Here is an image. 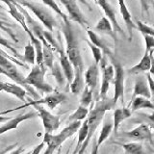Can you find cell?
<instances>
[{
	"mask_svg": "<svg viewBox=\"0 0 154 154\" xmlns=\"http://www.w3.org/2000/svg\"><path fill=\"white\" fill-rule=\"evenodd\" d=\"M0 74H3V75H5V71H4V69H2L1 66H0Z\"/></svg>",
	"mask_w": 154,
	"mask_h": 154,
	"instance_id": "cell-46",
	"label": "cell"
},
{
	"mask_svg": "<svg viewBox=\"0 0 154 154\" xmlns=\"http://www.w3.org/2000/svg\"><path fill=\"white\" fill-rule=\"evenodd\" d=\"M58 52H59V54H60V57H59L60 65L62 66L63 71H64V73H65L67 83L69 85L72 82V80H73V77H74V66L71 64L69 58L67 57L66 53L64 50L63 46H61V48Z\"/></svg>",
	"mask_w": 154,
	"mask_h": 154,
	"instance_id": "cell-15",
	"label": "cell"
},
{
	"mask_svg": "<svg viewBox=\"0 0 154 154\" xmlns=\"http://www.w3.org/2000/svg\"><path fill=\"white\" fill-rule=\"evenodd\" d=\"M112 131H114V123L112 122H104L102 128H101L100 131V135L97 139V142H96V146L94 147V149L93 150V153H97L99 146L102 144L106 140L108 139V137L111 135Z\"/></svg>",
	"mask_w": 154,
	"mask_h": 154,
	"instance_id": "cell-26",
	"label": "cell"
},
{
	"mask_svg": "<svg viewBox=\"0 0 154 154\" xmlns=\"http://www.w3.org/2000/svg\"><path fill=\"white\" fill-rule=\"evenodd\" d=\"M66 95L64 93H51L48 95H46L45 98L42 99H38L35 101H30V102H27L26 104H24L21 106V108L27 107V106H33L35 104H45L46 105L48 108L51 110H54L58 105L64 102L65 100H66Z\"/></svg>",
	"mask_w": 154,
	"mask_h": 154,
	"instance_id": "cell-11",
	"label": "cell"
},
{
	"mask_svg": "<svg viewBox=\"0 0 154 154\" xmlns=\"http://www.w3.org/2000/svg\"><path fill=\"white\" fill-rule=\"evenodd\" d=\"M89 109L88 107H85L83 105H79L78 108L76 109V111L74 113H72L69 118V122H74V120H83V119H86V118L88 117L89 115Z\"/></svg>",
	"mask_w": 154,
	"mask_h": 154,
	"instance_id": "cell-30",
	"label": "cell"
},
{
	"mask_svg": "<svg viewBox=\"0 0 154 154\" xmlns=\"http://www.w3.org/2000/svg\"><path fill=\"white\" fill-rule=\"evenodd\" d=\"M46 146V143L45 142V141H42L38 146H37L36 147H35V149L34 150H32V153L33 154H37V153H40L41 151H42V149L45 147Z\"/></svg>",
	"mask_w": 154,
	"mask_h": 154,
	"instance_id": "cell-43",
	"label": "cell"
},
{
	"mask_svg": "<svg viewBox=\"0 0 154 154\" xmlns=\"http://www.w3.org/2000/svg\"><path fill=\"white\" fill-rule=\"evenodd\" d=\"M89 133V125H88V120L85 119V122L81 124L80 128L78 129V141H77V144L75 147L74 153H78L79 149L82 146V143L85 142V140L88 137Z\"/></svg>",
	"mask_w": 154,
	"mask_h": 154,
	"instance_id": "cell-28",
	"label": "cell"
},
{
	"mask_svg": "<svg viewBox=\"0 0 154 154\" xmlns=\"http://www.w3.org/2000/svg\"><path fill=\"white\" fill-rule=\"evenodd\" d=\"M46 69L45 65H34L30 73L25 77V82L42 94H51L53 88L45 80Z\"/></svg>",
	"mask_w": 154,
	"mask_h": 154,
	"instance_id": "cell-5",
	"label": "cell"
},
{
	"mask_svg": "<svg viewBox=\"0 0 154 154\" xmlns=\"http://www.w3.org/2000/svg\"><path fill=\"white\" fill-rule=\"evenodd\" d=\"M2 115H3L2 113H0V123H4L5 122H7L8 119H11L10 117H3Z\"/></svg>",
	"mask_w": 154,
	"mask_h": 154,
	"instance_id": "cell-45",
	"label": "cell"
},
{
	"mask_svg": "<svg viewBox=\"0 0 154 154\" xmlns=\"http://www.w3.org/2000/svg\"><path fill=\"white\" fill-rule=\"evenodd\" d=\"M94 2L96 3V2H97V0H94Z\"/></svg>",
	"mask_w": 154,
	"mask_h": 154,
	"instance_id": "cell-47",
	"label": "cell"
},
{
	"mask_svg": "<svg viewBox=\"0 0 154 154\" xmlns=\"http://www.w3.org/2000/svg\"><path fill=\"white\" fill-rule=\"evenodd\" d=\"M0 29L3 30L4 32H6L8 35L13 38L14 42H18L16 33L14 32L13 28H12V24L11 23H9L7 21H4V20H1V19H0Z\"/></svg>",
	"mask_w": 154,
	"mask_h": 154,
	"instance_id": "cell-35",
	"label": "cell"
},
{
	"mask_svg": "<svg viewBox=\"0 0 154 154\" xmlns=\"http://www.w3.org/2000/svg\"><path fill=\"white\" fill-rule=\"evenodd\" d=\"M122 148L124 149V152L127 154H142L143 153V147L141 143L132 142L128 143L122 144Z\"/></svg>",
	"mask_w": 154,
	"mask_h": 154,
	"instance_id": "cell-29",
	"label": "cell"
},
{
	"mask_svg": "<svg viewBox=\"0 0 154 154\" xmlns=\"http://www.w3.org/2000/svg\"><path fill=\"white\" fill-rule=\"evenodd\" d=\"M81 120H74L70 122V123L65 127L62 131L57 135H52V133H45L43 136V141L46 143V150L45 151V154L53 153L58 147H60L67 139L78 132V129L81 126Z\"/></svg>",
	"mask_w": 154,
	"mask_h": 154,
	"instance_id": "cell-4",
	"label": "cell"
},
{
	"mask_svg": "<svg viewBox=\"0 0 154 154\" xmlns=\"http://www.w3.org/2000/svg\"><path fill=\"white\" fill-rule=\"evenodd\" d=\"M137 29L141 32L143 35H149V36H153L154 37V28L150 27L146 25V24H144L143 22L138 20L137 21Z\"/></svg>",
	"mask_w": 154,
	"mask_h": 154,
	"instance_id": "cell-37",
	"label": "cell"
},
{
	"mask_svg": "<svg viewBox=\"0 0 154 154\" xmlns=\"http://www.w3.org/2000/svg\"><path fill=\"white\" fill-rule=\"evenodd\" d=\"M0 45H2L4 47H6L7 49H9L13 53V56L17 58V59H21V57H20V55H19V53L17 52V50L8 42V40H6L5 38H3L1 35H0Z\"/></svg>",
	"mask_w": 154,
	"mask_h": 154,
	"instance_id": "cell-38",
	"label": "cell"
},
{
	"mask_svg": "<svg viewBox=\"0 0 154 154\" xmlns=\"http://www.w3.org/2000/svg\"><path fill=\"white\" fill-rule=\"evenodd\" d=\"M98 74H99L98 64H96L95 62L93 65H91L88 67V69L85 71V74H84L85 83L87 86L90 87V89L93 91L96 89V87H97Z\"/></svg>",
	"mask_w": 154,
	"mask_h": 154,
	"instance_id": "cell-17",
	"label": "cell"
},
{
	"mask_svg": "<svg viewBox=\"0 0 154 154\" xmlns=\"http://www.w3.org/2000/svg\"><path fill=\"white\" fill-rule=\"evenodd\" d=\"M111 60H112V65L114 66L115 69V76H114V97L113 100L114 102L117 104L119 99L122 100V102L123 103L124 101V69L122 66V64L116 60L115 58L112 56L111 57Z\"/></svg>",
	"mask_w": 154,
	"mask_h": 154,
	"instance_id": "cell-7",
	"label": "cell"
},
{
	"mask_svg": "<svg viewBox=\"0 0 154 154\" xmlns=\"http://www.w3.org/2000/svg\"><path fill=\"white\" fill-rule=\"evenodd\" d=\"M144 96V97L150 98L151 97V91L149 89V85L147 82V78H138L135 82L134 85V91L132 94V98L136 97V96Z\"/></svg>",
	"mask_w": 154,
	"mask_h": 154,
	"instance_id": "cell-20",
	"label": "cell"
},
{
	"mask_svg": "<svg viewBox=\"0 0 154 154\" xmlns=\"http://www.w3.org/2000/svg\"><path fill=\"white\" fill-rule=\"evenodd\" d=\"M87 35H88V37L90 38V42L91 43H94L95 46L99 47L100 49L105 53V55H108L110 57L113 56L112 52H111V50H110V48L108 47V45H106L105 41L102 40V38H101L95 32L91 31V30H87Z\"/></svg>",
	"mask_w": 154,
	"mask_h": 154,
	"instance_id": "cell-25",
	"label": "cell"
},
{
	"mask_svg": "<svg viewBox=\"0 0 154 154\" xmlns=\"http://www.w3.org/2000/svg\"><path fill=\"white\" fill-rule=\"evenodd\" d=\"M43 64H45L47 67H51L53 66L54 64V55H53V49L51 47H46L43 46Z\"/></svg>",
	"mask_w": 154,
	"mask_h": 154,
	"instance_id": "cell-33",
	"label": "cell"
},
{
	"mask_svg": "<svg viewBox=\"0 0 154 154\" xmlns=\"http://www.w3.org/2000/svg\"><path fill=\"white\" fill-rule=\"evenodd\" d=\"M146 78H147V82H148V85H149V89H150V91H151V95L154 96V80L151 77L150 73H148L146 75Z\"/></svg>",
	"mask_w": 154,
	"mask_h": 154,
	"instance_id": "cell-42",
	"label": "cell"
},
{
	"mask_svg": "<svg viewBox=\"0 0 154 154\" xmlns=\"http://www.w3.org/2000/svg\"><path fill=\"white\" fill-rule=\"evenodd\" d=\"M132 116V111L128 107H122V108H117L114 111V133L118 135V130L119 128V125L123 120L129 119Z\"/></svg>",
	"mask_w": 154,
	"mask_h": 154,
	"instance_id": "cell-18",
	"label": "cell"
},
{
	"mask_svg": "<svg viewBox=\"0 0 154 154\" xmlns=\"http://www.w3.org/2000/svg\"><path fill=\"white\" fill-rule=\"evenodd\" d=\"M115 106H116V103L114 102L113 98H108L107 96L104 98L98 97V99L96 100L94 108L90 111L88 117H87V120H88V125H89L88 137L85 140V142L82 143L78 153L81 154L86 151V149L90 143V141L94 135L96 129H97V127L100 125L101 122H102L106 112L109 110H112Z\"/></svg>",
	"mask_w": 154,
	"mask_h": 154,
	"instance_id": "cell-2",
	"label": "cell"
},
{
	"mask_svg": "<svg viewBox=\"0 0 154 154\" xmlns=\"http://www.w3.org/2000/svg\"><path fill=\"white\" fill-rule=\"evenodd\" d=\"M130 106H131L130 109H131L132 113L136 112L138 110H141V109L154 110V104L152 103V101H150V98L144 97V96H140V95L131 99Z\"/></svg>",
	"mask_w": 154,
	"mask_h": 154,
	"instance_id": "cell-23",
	"label": "cell"
},
{
	"mask_svg": "<svg viewBox=\"0 0 154 154\" xmlns=\"http://www.w3.org/2000/svg\"><path fill=\"white\" fill-rule=\"evenodd\" d=\"M0 91H6V93L10 94H13L19 100H21L22 102H25V96L27 94H26L27 91L23 87L19 86L17 83L11 84V83H7V82L0 81Z\"/></svg>",
	"mask_w": 154,
	"mask_h": 154,
	"instance_id": "cell-16",
	"label": "cell"
},
{
	"mask_svg": "<svg viewBox=\"0 0 154 154\" xmlns=\"http://www.w3.org/2000/svg\"><path fill=\"white\" fill-rule=\"evenodd\" d=\"M86 83H85V78L83 76V69H74V77L73 80L69 84L70 91L74 94H80L82 90L84 89Z\"/></svg>",
	"mask_w": 154,
	"mask_h": 154,
	"instance_id": "cell-22",
	"label": "cell"
},
{
	"mask_svg": "<svg viewBox=\"0 0 154 154\" xmlns=\"http://www.w3.org/2000/svg\"><path fill=\"white\" fill-rule=\"evenodd\" d=\"M88 45L90 47V49L91 50V53H93V57L94 59V62L96 64H100L101 60L103 59V55H102V50L100 49L99 47L95 46L94 43H91V42H88Z\"/></svg>",
	"mask_w": 154,
	"mask_h": 154,
	"instance_id": "cell-36",
	"label": "cell"
},
{
	"mask_svg": "<svg viewBox=\"0 0 154 154\" xmlns=\"http://www.w3.org/2000/svg\"><path fill=\"white\" fill-rule=\"evenodd\" d=\"M102 81H101L100 91H99V98H104L107 96V93L109 91L110 85L114 80L115 76V69L113 65H106L102 64Z\"/></svg>",
	"mask_w": 154,
	"mask_h": 154,
	"instance_id": "cell-12",
	"label": "cell"
},
{
	"mask_svg": "<svg viewBox=\"0 0 154 154\" xmlns=\"http://www.w3.org/2000/svg\"><path fill=\"white\" fill-rule=\"evenodd\" d=\"M16 2L20 4L23 7L28 8L31 12H33V14H35L38 19H40L41 22L46 27L48 31L53 32V29L57 25V22L55 20L54 17L49 13L48 10H46L45 7H42L40 4L27 1V0H16Z\"/></svg>",
	"mask_w": 154,
	"mask_h": 154,
	"instance_id": "cell-6",
	"label": "cell"
},
{
	"mask_svg": "<svg viewBox=\"0 0 154 154\" xmlns=\"http://www.w3.org/2000/svg\"><path fill=\"white\" fill-rule=\"evenodd\" d=\"M141 1L142 11L143 13H148V9L151 6L154 7V0H140Z\"/></svg>",
	"mask_w": 154,
	"mask_h": 154,
	"instance_id": "cell-40",
	"label": "cell"
},
{
	"mask_svg": "<svg viewBox=\"0 0 154 154\" xmlns=\"http://www.w3.org/2000/svg\"><path fill=\"white\" fill-rule=\"evenodd\" d=\"M16 63L17 65L28 69V66L26 64H24V62L22 63L21 61H19L17 58L14 56L9 55L8 53H6L4 50H2L0 48V66L2 67L5 71V75L8 76L9 78H11L13 81L16 82L17 84L19 86L23 87L24 89L27 91L28 94H30V95L34 99L38 100V95L37 94V91L34 90V87L28 85L25 82V77L22 75V73L17 69V67L16 65L14 64Z\"/></svg>",
	"mask_w": 154,
	"mask_h": 154,
	"instance_id": "cell-1",
	"label": "cell"
},
{
	"mask_svg": "<svg viewBox=\"0 0 154 154\" xmlns=\"http://www.w3.org/2000/svg\"><path fill=\"white\" fill-rule=\"evenodd\" d=\"M37 109V112L38 114V117L41 118L43 128L46 133H52L56 131L60 126V117L59 116L51 114L49 111L45 109L41 106V104L33 105Z\"/></svg>",
	"mask_w": 154,
	"mask_h": 154,
	"instance_id": "cell-8",
	"label": "cell"
},
{
	"mask_svg": "<svg viewBox=\"0 0 154 154\" xmlns=\"http://www.w3.org/2000/svg\"><path fill=\"white\" fill-rule=\"evenodd\" d=\"M51 70H52V75L54 76V78L56 79L57 83L60 86L64 85L66 78L65 76L64 71H63V69H62L61 65H59L58 63H54V64H53V66L51 67Z\"/></svg>",
	"mask_w": 154,
	"mask_h": 154,
	"instance_id": "cell-31",
	"label": "cell"
},
{
	"mask_svg": "<svg viewBox=\"0 0 154 154\" xmlns=\"http://www.w3.org/2000/svg\"><path fill=\"white\" fill-rule=\"evenodd\" d=\"M24 63H27L29 65H35L36 63V48L32 42H29L24 47V54L22 57Z\"/></svg>",
	"mask_w": 154,
	"mask_h": 154,
	"instance_id": "cell-27",
	"label": "cell"
},
{
	"mask_svg": "<svg viewBox=\"0 0 154 154\" xmlns=\"http://www.w3.org/2000/svg\"><path fill=\"white\" fill-rule=\"evenodd\" d=\"M96 4H98L101 7V9L103 10L105 13V16L109 18V20L111 21L114 28V31L117 33H122V35H124V32L122 30V28L120 27V25L119 24L118 20H117V17H116V12L113 8V6L109 3L108 0H97Z\"/></svg>",
	"mask_w": 154,
	"mask_h": 154,
	"instance_id": "cell-14",
	"label": "cell"
},
{
	"mask_svg": "<svg viewBox=\"0 0 154 154\" xmlns=\"http://www.w3.org/2000/svg\"><path fill=\"white\" fill-rule=\"evenodd\" d=\"M93 93L94 91L90 89V87L85 85L83 89V93H82L81 99H80V104L85 106V107L90 106L91 104V101H93Z\"/></svg>",
	"mask_w": 154,
	"mask_h": 154,
	"instance_id": "cell-32",
	"label": "cell"
},
{
	"mask_svg": "<svg viewBox=\"0 0 154 154\" xmlns=\"http://www.w3.org/2000/svg\"><path fill=\"white\" fill-rule=\"evenodd\" d=\"M154 50H150L149 51V54H150V58H151V66H150V69H149V73L151 75H154Z\"/></svg>",
	"mask_w": 154,
	"mask_h": 154,
	"instance_id": "cell-44",
	"label": "cell"
},
{
	"mask_svg": "<svg viewBox=\"0 0 154 154\" xmlns=\"http://www.w3.org/2000/svg\"><path fill=\"white\" fill-rule=\"evenodd\" d=\"M140 116L147 120V124L151 127V129H154V112L152 114H141Z\"/></svg>",
	"mask_w": 154,
	"mask_h": 154,
	"instance_id": "cell-41",
	"label": "cell"
},
{
	"mask_svg": "<svg viewBox=\"0 0 154 154\" xmlns=\"http://www.w3.org/2000/svg\"><path fill=\"white\" fill-rule=\"evenodd\" d=\"M94 30L99 33L109 35L113 38H116V35H115L116 32L114 31L112 23H111V21L109 20V18L107 17H102L99 19L97 24H96L94 27Z\"/></svg>",
	"mask_w": 154,
	"mask_h": 154,
	"instance_id": "cell-24",
	"label": "cell"
},
{
	"mask_svg": "<svg viewBox=\"0 0 154 154\" xmlns=\"http://www.w3.org/2000/svg\"><path fill=\"white\" fill-rule=\"evenodd\" d=\"M36 116H38V112H29L26 114H21V115L16 116L14 118H11L10 119H8L7 122H5L2 126H0V136H1L2 134L10 131V130L17 129L18 125L22 122L35 118Z\"/></svg>",
	"mask_w": 154,
	"mask_h": 154,
	"instance_id": "cell-13",
	"label": "cell"
},
{
	"mask_svg": "<svg viewBox=\"0 0 154 154\" xmlns=\"http://www.w3.org/2000/svg\"><path fill=\"white\" fill-rule=\"evenodd\" d=\"M62 31L65 36L66 43V53L67 57L69 58L71 64L73 65L74 69H83V59H82L79 43H78V41H77L75 31H74L73 27H72V25L70 24L69 19L63 22Z\"/></svg>",
	"mask_w": 154,
	"mask_h": 154,
	"instance_id": "cell-3",
	"label": "cell"
},
{
	"mask_svg": "<svg viewBox=\"0 0 154 154\" xmlns=\"http://www.w3.org/2000/svg\"><path fill=\"white\" fill-rule=\"evenodd\" d=\"M144 42H146V51L149 52L150 50H154V37L149 35H143Z\"/></svg>",
	"mask_w": 154,
	"mask_h": 154,
	"instance_id": "cell-39",
	"label": "cell"
},
{
	"mask_svg": "<svg viewBox=\"0 0 154 154\" xmlns=\"http://www.w3.org/2000/svg\"><path fill=\"white\" fill-rule=\"evenodd\" d=\"M119 1V9H120V14H122V18L126 24L127 30H128V35H129V41L132 40L133 37V29L137 28L136 24H134L133 20H132V17L131 14L128 11L126 4H125L124 0H118Z\"/></svg>",
	"mask_w": 154,
	"mask_h": 154,
	"instance_id": "cell-19",
	"label": "cell"
},
{
	"mask_svg": "<svg viewBox=\"0 0 154 154\" xmlns=\"http://www.w3.org/2000/svg\"><path fill=\"white\" fill-rule=\"evenodd\" d=\"M151 66V58L150 54L147 51H144V55L141 59L136 66H132L131 69H128V73L130 74H139L142 72H146L149 71Z\"/></svg>",
	"mask_w": 154,
	"mask_h": 154,
	"instance_id": "cell-21",
	"label": "cell"
},
{
	"mask_svg": "<svg viewBox=\"0 0 154 154\" xmlns=\"http://www.w3.org/2000/svg\"><path fill=\"white\" fill-rule=\"evenodd\" d=\"M42 1L43 2V4H45L47 7H49L50 9H52L56 14H59V16L63 18V20H64V21H66V20H69V17H66V14L64 12H62V10L60 9L59 6H58V4L56 3L55 0H42Z\"/></svg>",
	"mask_w": 154,
	"mask_h": 154,
	"instance_id": "cell-34",
	"label": "cell"
},
{
	"mask_svg": "<svg viewBox=\"0 0 154 154\" xmlns=\"http://www.w3.org/2000/svg\"><path fill=\"white\" fill-rule=\"evenodd\" d=\"M60 1L66 9L67 13H69V19L79 23L83 28H88L89 21L87 20L84 14L80 11L76 0H60Z\"/></svg>",
	"mask_w": 154,
	"mask_h": 154,
	"instance_id": "cell-10",
	"label": "cell"
},
{
	"mask_svg": "<svg viewBox=\"0 0 154 154\" xmlns=\"http://www.w3.org/2000/svg\"><path fill=\"white\" fill-rule=\"evenodd\" d=\"M119 137L122 138H128L131 139L133 141L136 142H142V141H146L152 143V132H151V127L149 126L147 123H142L136 128L130 130L128 132H122L119 135Z\"/></svg>",
	"mask_w": 154,
	"mask_h": 154,
	"instance_id": "cell-9",
	"label": "cell"
}]
</instances>
